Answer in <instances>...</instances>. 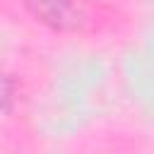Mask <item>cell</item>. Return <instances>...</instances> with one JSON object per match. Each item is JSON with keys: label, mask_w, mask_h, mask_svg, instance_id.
<instances>
[{"label": "cell", "mask_w": 154, "mask_h": 154, "mask_svg": "<svg viewBox=\"0 0 154 154\" xmlns=\"http://www.w3.org/2000/svg\"><path fill=\"white\" fill-rule=\"evenodd\" d=\"M22 5L38 24L58 34H79L91 22L84 0H22Z\"/></svg>", "instance_id": "1"}]
</instances>
